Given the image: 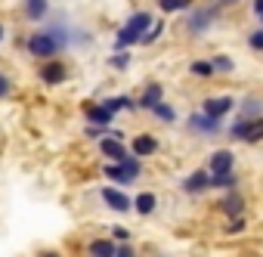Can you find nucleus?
Wrapping results in <instances>:
<instances>
[{
  "label": "nucleus",
  "mask_w": 263,
  "mask_h": 257,
  "mask_svg": "<svg viewBox=\"0 0 263 257\" xmlns=\"http://www.w3.org/2000/svg\"><path fill=\"white\" fill-rule=\"evenodd\" d=\"M25 53H28L31 59H37V62H44V59L59 56V53H62V47H59L56 34L44 25V28H37V31H31V34L25 38Z\"/></svg>",
  "instance_id": "nucleus-1"
},
{
  "label": "nucleus",
  "mask_w": 263,
  "mask_h": 257,
  "mask_svg": "<svg viewBox=\"0 0 263 257\" xmlns=\"http://www.w3.org/2000/svg\"><path fill=\"white\" fill-rule=\"evenodd\" d=\"M220 19V4H204V7H192L186 16V34L189 38H201L214 28V22Z\"/></svg>",
  "instance_id": "nucleus-2"
},
{
  "label": "nucleus",
  "mask_w": 263,
  "mask_h": 257,
  "mask_svg": "<svg viewBox=\"0 0 263 257\" xmlns=\"http://www.w3.org/2000/svg\"><path fill=\"white\" fill-rule=\"evenodd\" d=\"M229 137L232 140H241L248 146L263 143V115H257V118H235L229 124Z\"/></svg>",
  "instance_id": "nucleus-3"
},
{
  "label": "nucleus",
  "mask_w": 263,
  "mask_h": 257,
  "mask_svg": "<svg viewBox=\"0 0 263 257\" xmlns=\"http://www.w3.org/2000/svg\"><path fill=\"white\" fill-rule=\"evenodd\" d=\"M99 198H102V205H105L108 211H115V214H130V211H134V198H130L121 186H115V183L99 186Z\"/></svg>",
  "instance_id": "nucleus-4"
},
{
  "label": "nucleus",
  "mask_w": 263,
  "mask_h": 257,
  "mask_svg": "<svg viewBox=\"0 0 263 257\" xmlns=\"http://www.w3.org/2000/svg\"><path fill=\"white\" fill-rule=\"evenodd\" d=\"M37 78H41V84H47V87H59V84L68 81V65H65L59 56L44 59V62L37 65Z\"/></svg>",
  "instance_id": "nucleus-5"
},
{
  "label": "nucleus",
  "mask_w": 263,
  "mask_h": 257,
  "mask_svg": "<svg viewBox=\"0 0 263 257\" xmlns=\"http://www.w3.org/2000/svg\"><path fill=\"white\" fill-rule=\"evenodd\" d=\"M186 127H189L195 137H217V134L223 131V118H211V115H204V112L198 108V112L189 115Z\"/></svg>",
  "instance_id": "nucleus-6"
},
{
  "label": "nucleus",
  "mask_w": 263,
  "mask_h": 257,
  "mask_svg": "<svg viewBox=\"0 0 263 257\" xmlns=\"http://www.w3.org/2000/svg\"><path fill=\"white\" fill-rule=\"evenodd\" d=\"M235 96H204L201 99V112L204 115H211V118H226V115H232L235 112Z\"/></svg>",
  "instance_id": "nucleus-7"
},
{
  "label": "nucleus",
  "mask_w": 263,
  "mask_h": 257,
  "mask_svg": "<svg viewBox=\"0 0 263 257\" xmlns=\"http://www.w3.org/2000/svg\"><path fill=\"white\" fill-rule=\"evenodd\" d=\"M180 189H183L186 195H204V192L211 189V171H208V168H201V171L186 174V177L180 180Z\"/></svg>",
  "instance_id": "nucleus-8"
},
{
  "label": "nucleus",
  "mask_w": 263,
  "mask_h": 257,
  "mask_svg": "<svg viewBox=\"0 0 263 257\" xmlns=\"http://www.w3.org/2000/svg\"><path fill=\"white\" fill-rule=\"evenodd\" d=\"M158 149H161V140L155 134H146V131L130 140V152L137 158H152V155H158Z\"/></svg>",
  "instance_id": "nucleus-9"
},
{
  "label": "nucleus",
  "mask_w": 263,
  "mask_h": 257,
  "mask_svg": "<svg viewBox=\"0 0 263 257\" xmlns=\"http://www.w3.org/2000/svg\"><path fill=\"white\" fill-rule=\"evenodd\" d=\"M204 164L211 174H229V171H235V152L232 149H214Z\"/></svg>",
  "instance_id": "nucleus-10"
},
{
  "label": "nucleus",
  "mask_w": 263,
  "mask_h": 257,
  "mask_svg": "<svg viewBox=\"0 0 263 257\" xmlns=\"http://www.w3.org/2000/svg\"><path fill=\"white\" fill-rule=\"evenodd\" d=\"M22 16L25 22H47L50 19V0H22Z\"/></svg>",
  "instance_id": "nucleus-11"
},
{
  "label": "nucleus",
  "mask_w": 263,
  "mask_h": 257,
  "mask_svg": "<svg viewBox=\"0 0 263 257\" xmlns=\"http://www.w3.org/2000/svg\"><path fill=\"white\" fill-rule=\"evenodd\" d=\"M84 115H87V124H96V127H111L115 124V112H108L102 102H90V105H84Z\"/></svg>",
  "instance_id": "nucleus-12"
},
{
  "label": "nucleus",
  "mask_w": 263,
  "mask_h": 257,
  "mask_svg": "<svg viewBox=\"0 0 263 257\" xmlns=\"http://www.w3.org/2000/svg\"><path fill=\"white\" fill-rule=\"evenodd\" d=\"M220 211H223V217H241L245 214V195L238 192V186L226 189V195L220 198Z\"/></svg>",
  "instance_id": "nucleus-13"
},
{
  "label": "nucleus",
  "mask_w": 263,
  "mask_h": 257,
  "mask_svg": "<svg viewBox=\"0 0 263 257\" xmlns=\"http://www.w3.org/2000/svg\"><path fill=\"white\" fill-rule=\"evenodd\" d=\"M164 99V87L161 84H149L143 93H140V99H137V108H146V112H152L158 102Z\"/></svg>",
  "instance_id": "nucleus-14"
},
{
  "label": "nucleus",
  "mask_w": 263,
  "mask_h": 257,
  "mask_svg": "<svg viewBox=\"0 0 263 257\" xmlns=\"http://www.w3.org/2000/svg\"><path fill=\"white\" fill-rule=\"evenodd\" d=\"M134 211H137L140 217H152V214L158 211V195L149 192V189H143V192L134 198Z\"/></svg>",
  "instance_id": "nucleus-15"
},
{
  "label": "nucleus",
  "mask_w": 263,
  "mask_h": 257,
  "mask_svg": "<svg viewBox=\"0 0 263 257\" xmlns=\"http://www.w3.org/2000/svg\"><path fill=\"white\" fill-rule=\"evenodd\" d=\"M118 251V242L108 235V238H90L87 245V257H115Z\"/></svg>",
  "instance_id": "nucleus-16"
},
{
  "label": "nucleus",
  "mask_w": 263,
  "mask_h": 257,
  "mask_svg": "<svg viewBox=\"0 0 263 257\" xmlns=\"http://www.w3.org/2000/svg\"><path fill=\"white\" fill-rule=\"evenodd\" d=\"M102 174H105V180L115 183V186H130V183H134V180H130V174L124 171L121 161H108V164H102Z\"/></svg>",
  "instance_id": "nucleus-17"
},
{
  "label": "nucleus",
  "mask_w": 263,
  "mask_h": 257,
  "mask_svg": "<svg viewBox=\"0 0 263 257\" xmlns=\"http://www.w3.org/2000/svg\"><path fill=\"white\" fill-rule=\"evenodd\" d=\"M152 22H155V16H152L149 10H137V13H130V19H127L124 25H127V28H134V31L143 38V34L152 28Z\"/></svg>",
  "instance_id": "nucleus-18"
},
{
  "label": "nucleus",
  "mask_w": 263,
  "mask_h": 257,
  "mask_svg": "<svg viewBox=\"0 0 263 257\" xmlns=\"http://www.w3.org/2000/svg\"><path fill=\"white\" fill-rule=\"evenodd\" d=\"M137 44H140V34H137L134 28L121 25V28H118V34H115V41H111V50L118 53V50H130V47H137Z\"/></svg>",
  "instance_id": "nucleus-19"
},
{
  "label": "nucleus",
  "mask_w": 263,
  "mask_h": 257,
  "mask_svg": "<svg viewBox=\"0 0 263 257\" xmlns=\"http://www.w3.org/2000/svg\"><path fill=\"white\" fill-rule=\"evenodd\" d=\"M189 75H192V78H201V81L217 78V75H214V62H211V59H192V62H189Z\"/></svg>",
  "instance_id": "nucleus-20"
},
{
  "label": "nucleus",
  "mask_w": 263,
  "mask_h": 257,
  "mask_svg": "<svg viewBox=\"0 0 263 257\" xmlns=\"http://www.w3.org/2000/svg\"><path fill=\"white\" fill-rule=\"evenodd\" d=\"M152 118H155L158 124H177V108H174L171 102H164V99H161V102L152 108Z\"/></svg>",
  "instance_id": "nucleus-21"
},
{
  "label": "nucleus",
  "mask_w": 263,
  "mask_h": 257,
  "mask_svg": "<svg viewBox=\"0 0 263 257\" xmlns=\"http://www.w3.org/2000/svg\"><path fill=\"white\" fill-rule=\"evenodd\" d=\"M238 186V174L229 171V174H211V189H235Z\"/></svg>",
  "instance_id": "nucleus-22"
},
{
  "label": "nucleus",
  "mask_w": 263,
  "mask_h": 257,
  "mask_svg": "<svg viewBox=\"0 0 263 257\" xmlns=\"http://www.w3.org/2000/svg\"><path fill=\"white\" fill-rule=\"evenodd\" d=\"M211 62H214V75H232L235 71V59L226 56V53H214Z\"/></svg>",
  "instance_id": "nucleus-23"
},
{
  "label": "nucleus",
  "mask_w": 263,
  "mask_h": 257,
  "mask_svg": "<svg viewBox=\"0 0 263 257\" xmlns=\"http://www.w3.org/2000/svg\"><path fill=\"white\" fill-rule=\"evenodd\" d=\"M257 115H263V99H257V96H248V99L241 102V112H238V118H257Z\"/></svg>",
  "instance_id": "nucleus-24"
},
{
  "label": "nucleus",
  "mask_w": 263,
  "mask_h": 257,
  "mask_svg": "<svg viewBox=\"0 0 263 257\" xmlns=\"http://www.w3.org/2000/svg\"><path fill=\"white\" fill-rule=\"evenodd\" d=\"M161 34H164V19H155V22H152V28H149V31L140 38V47H152V44H155Z\"/></svg>",
  "instance_id": "nucleus-25"
},
{
  "label": "nucleus",
  "mask_w": 263,
  "mask_h": 257,
  "mask_svg": "<svg viewBox=\"0 0 263 257\" xmlns=\"http://www.w3.org/2000/svg\"><path fill=\"white\" fill-rule=\"evenodd\" d=\"M108 65H111L115 71H127V68H130V53H127V50H118V53L111 50V56H108Z\"/></svg>",
  "instance_id": "nucleus-26"
},
{
  "label": "nucleus",
  "mask_w": 263,
  "mask_h": 257,
  "mask_svg": "<svg viewBox=\"0 0 263 257\" xmlns=\"http://www.w3.org/2000/svg\"><path fill=\"white\" fill-rule=\"evenodd\" d=\"M248 50H254V53H263V25H257V28L248 34Z\"/></svg>",
  "instance_id": "nucleus-27"
},
{
  "label": "nucleus",
  "mask_w": 263,
  "mask_h": 257,
  "mask_svg": "<svg viewBox=\"0 0 263 257\" xmlns=\"http://www.w3.org/2000/svg\"><path fill=\"white\" fill-rule=\"evenodd\" d=\"M13 90H16L13 78H10L7 71H0V99H10V96H13Z\"/></svg>",
  "instance_id": "nucleus-28"
},
{
  "label": "nucleus",
  "mask_w": 263,
  "mask_h": 257,
  "mask_svg": "<svg viewBox=\"0 0 263 257\" xmlns=\"http://www.w3.org/2000/svg\"><path fill=\"white\" fill-rule=\"evenodd\" d=\"M226 232H229V235H235V232H245V217H229V223H226Z\"/></svg>",
  "instance_id": "nucleus-29"
},
{
  "label": "nucleus",
  "mask_w": 263,
  "mask_h": 257,
  "mask_svg": "<svg viewBox=\"0 0 263 257\" xmlns=\"http://www.w3.org/2000/svg\"><path fill=\"white\" fill-rule=\"evenodd\" d=\"M161 13H180V0H155Z\"/></svg>",
  "instance_id": "nucleus-30"
},
{
  "label": "nucleus",
  "mask_w": 263,
  "mask_h": 257,
  "mask_svg": "<svg viewBox=\"0 0 263 257\" xmlns=\"http://www.w3.org/2000/svg\"><path fill=\"white\" fill-rule=\"evenodd\" d=\"M115 242H130V229L127 226H111V232H108Z\"/></svg>",
  "instance_id": "nucleus-31"
},
{
  "label": "nucleus",
  "mask_w": 263,
  "mask_h": 257,
  "mask_svg": "<svg viewBox=\"0 0 263 257\" xmlns=\"http://www.w3.org/2000/svg\"><path fill=\"white\" fill-rule=\"evenodd\" d=\"M115 257H137V251H134V245H130V242H118Z\"/></svg>",
  "instance_id": "nucleus-32"
},
{
  "label": "nucleus",
  "mask_w": 263,
  "mask_h": 257,
  "mask_svg": "<svg viewBox=\"0 0 263 257\" xmlns=\"http://www.w3.org/2000/svg\"><path fill=\"white\" fill-rule=\"evenodd\" d=\"M251 13H254V19L263 13V0H251Z\"/></svg>",
  "instance_id": "nucleus-33"
},
{
  "label": "nucleus",
  "mask_w": 263,
  "mask_h": 257,
  "mask_svg": "<svg viewBox=\"0 0 263 257\" xmlns=\"http://www.w3.org/2000/svg\"><path fill=\"white\" fill-rule=\"evenodd\" d=\"M214 4H220V7H232V4H241V0H214Z\"/></svg>",
  "instance_id": "nucleus-34"
},
{
  "label": "nucleus",
  "mask_w": 263,
  "mask_h": 257,
  "mask_svg": "<svg viewBox=\"0 0 263 257\" xmlns=\"http://www.w3.org/2000/svg\"><path fill=\"white\" fill-rule=\"evenodd\" d=\"M41 257H62V254H59V251H44Z\"/></svg>",
  "instance_id": "nucleus-35"
},
{
  "label": "nucleus",
  "mask_w": 263,
  "mask_h": 257,
  "mask_svg": "<svg viewBox=\"0 0 263 257\" xmlns=\"http://www.w3.org/2000/svg\"><path fill=\"white\" fill-rule=\"evenodd\" d=\"M4 38H7V28H4V22H0V44H4Z\"/></svg>",
  "instance_id": "nucleus-36"
},
{
  "label": "nucleus",
  "mask_w": 263,
  "mask_h": 257,
  "mask_svg": "<svg viewBox=\"0 0 263 257\" xmlns=\"http://www.w3.org/2000/svg\"><path fill=\"white\" fill-rule=\"evenodd\" d=\"M257 22H260V25H263V13H260V16H257Z\"/></svg>",
  "instance_id": "nucleus-37"
},
{
  "label": "nucleus",
  "mask_w": 263,
  "mask_h": 257,
  "mask_svg": "<svg viewBox=\"0 0 263 257\" xmlns=\"http://www.w3.org/2000/svg\"><path fill=\"white\" fill-rule=\"evenodd\" d=\"M158 257H164V254H158Z\"/></svg>",
  "instance_id": "nucleus-38"
}]
</instances>
